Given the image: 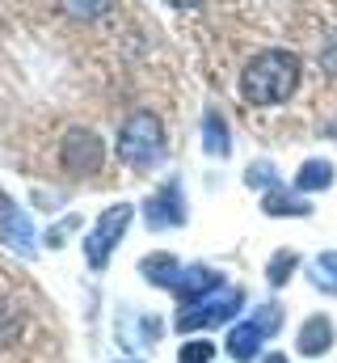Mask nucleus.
<instances>
[{"instance_id": "obj_7", "label": "nucleus", "mask_w": 337, "mask_h": 363, "mask_svg": "<svg viewBox=\"0 0 337 363\" xmlns=\"http://www.w3.org/2000/svg\"><path fill=\"white\" fill-rule=\"evenodd\" d=\"M224 287V279L211 271V267H185V271L177 274V283H173V291L181 296V300H202V296H211V291H219Z\"/></svg>"}, {"instance_id": "obj_15", "label": "nucleus", "mask_w": 337, "mask_h": 363, "mask_svg": "<svg viewBox=\"0 0 337 363\" xmlns=\"http://www.w3.org/2000/svg\"><path fill=\"white\" fill-rule=\"evenodd\" d=\"M312 283L321 287V291H337V254L329 250V254H321L316 262H312Z\"/></svg>"}, {"instance_id": "obj_4", "label": "nucleus", "mask_w": 337, "mask_h": 363, "mask_svg": "<svg viewBox=\"0 0 337 363\" xmlns=\"http://www.w3.org/2000/svg\"><path fill=\"white\" fill-rule=\"evenodd\" d=\"M131 216H135V207H131V203H118V207H110V211L97 220V228H93V233H88V241H84V254H88V267H93V271H105L110 250H114V245H118V237L127 233Z\"/></svg>"}, {"instance_id": "obj_11", "label": "nucleus", "mask_w": 337, "mask_h": 363, "mask_svg": "<svg viewBox=\"0 0 337 363\" xmlns=\"http://www.w3.org/2000/svg\"><path fill=\"white\" fill-rule=\"evenodd\" d=\"M261 207H265L270 216H308V211H312V203H308V199H299V194H287L282 186H274V190L261 199Z\"/></svg>"}, {"instance_id": "obj_16", "label": "nucleus", "mask_w": 337, "mask_h": 363, "mask_svg": "<svg viewBox=\"0 0 337 363\" xmlns=\"http://www.w3.org/2000/svg\"><path fill=\"white\" fill-rule=\"evenodd\" d=\"M291 271H295V254H291V250H278V258L265 267V274H270V283H274V287H282Z\"/></svg>"}, {"instance_id": "obj_19", "label": "nucleus", "mask_w": 337, "mask_h": 363, "mask_svg": "<svg viewBox=\"0 0 337 363\" xmlns=\"http://www.w3.org/2000/svg\"><path fill=\"white\" fill-rule=\"evenodd\" d=\"M211 355H215L211 342H185L181 347V363H211Z\"/></svg>"}, {"instance_id": "obj_18", "label": "nucleus", "mask_w": 337, "mask_h": 363, "mask_svg": "<svg viewBox=\"0 0 337 363\" xmlns=\"http://www.w3.org/2000/svg\"><path fill=\"white\" fill-rule=\"evenodd\" d=\"M245 182H249V186H270V190H274V186H278V174H274L270 161H257V165H249Z\"/></svg>"}, {"instance_id": "obj_1", "label": "nucleus", "mask_w": 337, "mask_h": 363, "mask_svg": "<svg viewBox=\"0 0 337 363\" xmlns=\"http://www.w3.org/2000/svg\"><path fill=\"white\" fill-rule=\"evenodd\" d=\"M299 85V55L291 51H261L241 72V97L249 106H278Z\"/></svg>"}, {"instance_id": "obj_12", "label": "nucleus", "mask_w": 337, "mask_h": 363, "mask_svg": "<svg viewBox=\"0 0 337 363\" xmlns=\"http://www.w3.org/2000/svg\"><path fill=\"white\" fill-rule=\"evenodd\" d=\"M144 279H152L156 287H173L177 283V274H181V267H177V258L173 254H152V258H144Z\"/></svg>"}, {"instance_id": "obj_6", "label": "nucleus", "mask_w": 337, "mask_h": 363, "mask_svg": "<svg viewBox=\"0 0 337 363\" xmlns=\"http://www.w3.org/2000/svg\"><path fill=\"white\" fill-rule=\"evenodd\" d=\"M144 220H148V228L185 224V203H181V186H177V182H165V186L144 203Z\"/></svg>"}, {"instance_id": "obj_5", "label": "nucleus", "mask_w": 337, "mask_h": 363, "mask_svg": "<svg viewBox=\"0 0 337 363\" xmlns=\"http://www.w3.org/2000/svg\"><path fill=\"white\" fill-rule=\"evenodd\" d=\"M101 157H105L101 135H93L84 127H72L68 131V140H64V165H68V174H97L101 169Z\"/></svg>"}, {"instance_id": "obj_8", "label": "nucleus", "mask_w": 337, "mask_h": 363, "mask_svg": "<svg viewBox=\"0 0 337 363\" xmlns=\"http://www.w3.org/2000/svg\"><path fill=\"white\" fill-rule=\"evenodd\" d=\"M0 228H4V241H8L13 250H21V254H30V250L38 245V237H34L30 220H25L8 199H0Z\"/></svg>"}, {"instance_id": "obj_10", "label": "nucleus", "mask_w": 337, "mask_h": 363, "mask_svg": "<svg viewBox=\"0 0 337 363\" xmlns=\"http://www.w3.org/2000/svg\"><path fill=\"white\" fill-rule=\"evenodd\" d=\"M261 330L253 325V321H245V325H236L232 334H228V355L236 363H249V359H257V351H261Z\"/></svg>"}, {"instance_id": "obj_2", "label": "nucleus", "mask_w": 337, "mask_h": 363, "mask_svg": "<svg viewBox=\"0 0 337 363\" xmlns=\"http://www.w3.org/2000/svg\"><path fill=\"white\" fill-rule=\"evenodd\" d=\"M118 157L131 169H152L165 161V127L156 114H131L118 131Z\"/></svg>"}, {"instance_id": "obj_3", "label": "nucleus", "mask_w": 337, "mask_h": 363, "mask_svg": "<svg viewBox=\"0 0 337 363\" xmlns=\"http://www.w3.org/2000/svg\"><path fill=\"white\" fill-rule=\"evenodd\" d=\"M241 304H245L241 287H219V291L202 296L198 304L181 308V317H177V330H202V325H219V321H232V317L241 313Z\"/></svg>"}, {"instance_id": "obj_14", "label": "nucleus", "mask_w": 337, "mask_h": 363, "mask_svg": "<svg viewBox=\"0 0 337 363\" xmlns=\"http://www.w3.org/2000/svg\"><path fill=\"white\" fill-rule=\"evenodd\" d=\"M202 144H207L211 157H228V148H232V144H228V123H224L215 110L202 118Z\"/></svg>"}, {"instance_id": "obj_9", "label": "nucleus", "mask_w": 337, "mask_h": 363, "mask_svg": "<svg viewBox=\"0 0 337 363\" xmlns=\"http://www.w3.org/2000/svg\"><path fill=\"white\" fill-rule=\"evenodd\" d=\"M329 347H333V321L325 313L308 317L304 330H299V355H325Z\"/></svg>"}, {"instance_id": "obj_17", "label": "nucleus", "mask_w": 337, "mask_h": 363, "mask_svg": "<svg viewBox=\"0 0 337 363\" xmlns=\"http://www.w3.org/2000/svg\"><path fill=\"white\" fill-rule=\"evenodd\" d=\"M253 325H257L261 334H274V330L282 325V308H278V304H261V308L253 313Z\"/></svg>"}, {"instance_id": "obj_20", "label": "nucleus", "mask_w": 337, "mask_h": 363, "mask_svg": "<svg viewBox=\"0 0 337 363\" xmlns=\"http://www.w3.org/2000/svg\"><path fill=\"white\" fill-rule=\"evenodd\" d=\"M321 64H325V68H329V72L337 77V38H329V47L321 51Z\"/></svg>"}, {"instance_id": "obj_13", "label": "nucleus", "mask_w": 337, "mask_h": 363, "mask_svg": "<svg viewBox=\"0 0 337 363\" xmlns=\"http://www.w3.org/2000/svg\"><path fill=\"white\" fill-rule=\"evenodd\" d=\"M333 186V165L329 161H308L295 174V190H329Z\"/></svg>"}]
</instances>
